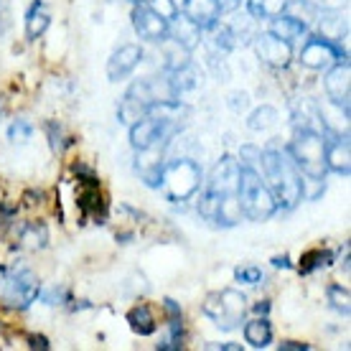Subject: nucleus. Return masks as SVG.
I'll return each mask as SVG.
<instances>
[{
	"label": "nucleus",
	"instance_id": "obj_24",
	"mask_svg": "<svg viewBox=\"0 0 351 351\" xmlns=\"http://www.w3.org/2000/svg\"><path fill=\"white\" fill-rule=\"evenodd\" d=\"M49 242V234H46V227L44 224H26V227L21 229V245L26 247V250H41L46 247Z\"/></svg>",
	"mask_w": 351,
	"mask_h": 351
},
{
	"label": "nucleus",
	"instance_id": "obj_21",
	"mask_svg": "<svg viewBox=\"0 0 351 351\" xmlns=\"http://www.w3.org/2000/svg\"><path fill=\"white\" fill-rule=\"evenodd\" d=\"M128 324L132 326V331L141 336H150L156 331V316L148 306H135L128 313Z\"/></svg>",
	"mask_w": 351,
	"mask_h": 351
},
{
	"label": "nucleus",
	"instance_id": "obj_38",
	"mask_svg": "<svg viewBox=\"0 0 351 351\" xmlns=\"http://www.w3.org/2000/svg\"><path fill=\"white\" fill-rule=\"evenodd\" d=\"M308 343H298V341H282L280 351H306Z\"/></svg>",
	"mask_w": 351,
	"mask_h": 351
},
{
	"label": "nucleus",
	"instance_id": "obj_10",
	"mask_svg": "<svg viewBox=\"0 0 351 351\" xmlns=\"http://www.w3.org/2000/svg\"><path fill=\"white\" fill-rule=\"evenodd\" d=\"M255 51H257V56H260L265 64H270V66H275V69H282V66H288L290 53H293V51H290L288 41H282V38H278V36H272V34L257 36Z\"/></svg>",
	"mask_w": 351,
	"mask_h": 351
},
{
	"label": "nucleus",
	"instance_id": "obj_1",
	"mask_svg": "<svg viewBox=\"0 0 351 351\" xmlns=\"http://www.w3.org/2000/svg\"><path fill=\"white\" fill-rule=\"evenodd\" d=\"M263 171L270 181V191L275 193V202L285 204V206H295V204L306 196L303 191V178H300L298 168L290 158V153H280V150H265L260 156Z\"/></svg>",
	"mask_w": 351,
	"mask_h": 351
},
{
	"label": "nucleus",
	"instance_id": "obj_4",
	"mask_svg": "<svg viewBox=\"0 0 351 351\" xmlns=\"http://www.w3.org/2000/svg\"><path fill=\"white\" fill-rule=\"evenodd\" d=\"M204 313L219 326V328H237L245 321L247 313V298L239 290H221V293H209L204 300Z\"/></svg>",
	"mask_w": 351,
	"mask_h": 351
},
{
	"label": "nucleus",
	"instance_id": "obj_40",
	"mask_svg": "<svg viewBox=\"0 0 351 351\" xmlns=\"http://www.w3.org/2000/svg\"><path fill=\"white\" fill-rule=\"evenodd\" d=\"M206 349H224V351H239V343H206Z\"/></svg>",
	"mask_w": 351,
	"mask_h": 351
},
{
	"label": "nucleus",
	"instance_id": "obj_2",
	"mask_svg": "<svg viewBox=\"0 0 351 351\" xmlns=\"http://www.w3.org/2000/svg\"><path fill=\"white\" fill-rule=\"evenodd\" d=\"M237 196H239V204H242V214L255 221L270 219L272 214H275V209H278L275 193L270 191V186L263 184V178L257 176L255 168L242 166Z\"/></svg>",
	"mask_w": 351,
	"mask_h": 351
},
{
	"label": "nucleus",
	"instance_id": "obj_28",
	"mask_svg": "<svg viewBox=\"0 0 351 351\" xmlns=\"http://www.w3.org/2000/svg\"><path fill=\"white\" fill-rule=\"evenodd\" d=\"M31 135H34V128H31L28 120H16L8 130V138L13 143H26V141H31Z\"/></svg>",
	"mask_w": 351,
	"mask_h": 351
},
{
	"label": "nucleus",
	"instance_id": "obj_5",
	"mask_svg": "<svg viewBox=\"0 0 351 351\" xmlns=\"http://www.w3.org/2000/svg\"><path fill=\"white\" fill-rule=\"evenodd\" d=\"M160 184L171 202H186L202 186V168L193 160H173L171 166L163 168Z\"/></svg>",
	"mask_w": 351,
	"mask_h": 351
},
{
	"label": "nucleus",
	"instance_id": "obj_36",
	"mask_svg": "<svg viewBox=\"0 0 351 351\" xmlns=\"http://www.w3.org/2000/svg\"><path fill=\"white\" fill-rule=\"evenodd\" d=\"M229 105H232V110H245L247 105H250V97L247 95H232V102H229Z\"/></svg>",
	"mask_w": 351,
	"mask_h": 351
},
{
	"label": "nucleus",
	"instance_id": "obj_15",
	"mask_svg": "<svg viewBox=\"0 0 351 351\" xmlns=\"http://www.w3.org/2000/svg\"><path fill=\"white\" fill-rule=\"evenodd\" d=\"M184 13L199 28H209L219 21L221 8H219V0H186Z\"/></svg>",
	"mask_w": 351,
	"mask_h": 351
},
{
	"label": "nucleus",
	"instance_id": "obj_34",
	"mask_svg": "<svg viewBox=\"0 0 351 351\" xmlns=\"http://www.w3.org/2000/svg\"><path fill=\"white\" fill-rule=\"evenodd\" d=\"M260 156H263V153H260L257 148H242V160H245L247 168L255 166L257 160H260Z\"/></svg>",
	"mask_w": 351,
	"mask_h": 351
},
{
	"label": "nucleus",
	"instance_id": "obj_14",
	"mask_svg": "<svg viewBox=\"0 0 351 351\" xmlns=\"http://www.w3.org/2000/svg\"><path fill=\"white\" fill-rule=\"evenodd\" d=\"M336 56H339V51H336L334 46L328 44L326 38L316 36V38H308L306 46H303L300 64L308 66V69H324V66H328L331 62H336Z\"/></svg>",
	"mask_w": 351,
	"mask_h": 351
},
{
	"label": "nucleus",
	"instance_id": "obj_41",
	"mask_svg": "<svg viewBox=\"0 0 351 351\" xmlns=\"http://www.w3.org/2000/svg\"><path fill=\"white\" fill-rule=\"evenodd\" d=\"M237 3H239V0H219V8L221 10H232V8H237Z\"/></svg>",
	"mask_w": 351,
	"mask_h": 351
},
{
	"label": "nucleus",
	"instance_id": "obj_13",
	"mask_svg": "<svg viewBox=\"0 0 351 351\" xmlns=\"http://www.w3.org/2000/svg\"><path fill=\"white\" fill-rule=\"evenodd\" d=\"M168 120H160V117H141L130 125V143L135 150H143L153 145L156 141L163 138V128H166Z\"/></svg>",
	"mask_w": 351,
	"mask_h": 351
},
{
	"label": "nucleus",
	"instance_id": "obj_43",
	"mask_svg": "<svg viewBox=\"0 0 351 351\" xmlns=\"http://www.w3.org/2000/svg\"><path fill=\"white\" fill-rule=\"evenodd\" d=\"M272 265H275V267H290L288 257H275V260H272Z\"/></svg>",
	"mask_w": 351,
	"mask_h": 351
},
{
	"label": "nucleus",
	"instance_id": "obj_16",
	"mask_svg": "<svg viewBox=\"0 0 351 351\" xmlns=\"http://www.w3.org/2000/svg\"><path fill=\"white\" fill-rule=\"evenodd\" d=\"M326 168H331L336 173L349 176L351 173V150L349 138H336L331 145H326Z\"/></svg>",
	"mask_w": 351,
	"mask_h": 351
},
{
	"label": "nucleus",
	"instance_id": "obj_35",
	"mask_svg": "<svg viewBox=\"0 0 351 351\" xmlns=\"http://www.w3.org/2000/svg\"><path fill=\"white\" fill-rule=\"evenodd\" d=\"M308 5H318V8H326V10H336L343 5V0H306Z\"/></svg>",
	"mask_w": 351,
	"mask_h": 351
},
{
	"label": "nucleus",
	"instance_id": "obj_8",
	"mask_svg": "<svg viewBox=\"0 0 351 351\" xmlns=\"http://www.w3.org/2000/svg\"><path fill=\"white\" fill-rule=\"evenodd\" d=\"M239 173H242V166H239V160H234L232 156L221 158V163H217L214 173H211V181H209V189H206V191L217 193V196L237 193V189H239Z\"/></svg>",
	"mask_w": 351,
	"mask_h": 351
},
{
	"label": "nucleus",
	"instance_id": "obj_25",
	"mask_svg": "<svg viewBox=\"0 0 351 351\" xmlns=\"http://www.w3.org/2000/svg\"><path fill=\"white\" fill-rule=\"evenodd\" d=\"M278 123V110L275 107H270V105H265V107H260V110H255L252 112V117H250V130H255V132H260V130H267V128H272V125Z\"/></svg>",
	"mask_w": 351,
	"mask_h": 351
},
{
	"label": "nucleus",
	"instance_id": "obj_22",
	"mask_svg": "<svg viewBox=\"0 0 351 351\" xmlns=\"http://www.w3.org/2000/svg\"><path fill=\"white\" fill-rule=\"evenodd\" d=\"M252 18H278L288 10V0H247Z\"/></svg>",
	"mask_w": 351,
	"mask_h": 351
},
{
	"label": "nucleus",
	"instance_id": "obj_20",
	"mask_svg": "<svg viewBox=\"0 0 351 351\" xmlns=\"http://www.w3.org/2000/svg\"><path fill=\"white\" fill-rule=\"evenodd\" d=\"M49 23H51V18H49V13H46V5L36 0L26 13V36L34 41V38H38V36L49 28Z\"/></svg>",
	"mask_w": 351,
	"mask_h": 351
},
{
	"label": "nucleus",
	"instance_id": "obj_19",
	"mask_svg": "<svg viewBox=\"0 0 351 351\" xmlns=\"http://www.w3.org/2000/svg\"><path fill=\"white\" fill-rule=\"evenodd\" d=\"M306 21H300V18L295 16H278L272 18V26H270V34L278 36V38H282V41H295V38H300V36L306 34Z\"/></svg>",
	"mask_w": 351,
	"mask_h": 351
},
{
	"label": "nucleus",
	"instance_id": "obj_23",
	"mask_svg": "<svg viewBox=\"0 0 351 351\" xmlns=\"http://www.w3.org/2000/svg\"><path fill=\"white\" fill-rule=\"evenodd\" d=\"M245 339L250 346H255V349H265V346H270L272 341V328L270 324L265 321V318H257L252 324L245 326Z\"/></svg>",
	"mask_w": 351,
	"mask_h": 351
},
{
	"label": "nucleus",
	"instance_id": "obj_30",
	"mask_svg": "<svg viewBox=\"0 0 351 351\" xmlns=\"http://www.w3.org/2000/svg\"><path fill=\"white\" fill-rule=\"evenodd\" d=\"M234 278L239 282H247V285H257V282L263 280V270L255 267V265H245V267H237L234 270Z\"/></svg>",
	"mask_w": 351,
	"mask_h": 351
},
{
	"label": "nucleus",
	"instance_id": "obj_27",
	"mask_svg": "<svg viewBox=\"0 0 351 351\" xmlns=\"http://www.w3.org/2000/svg\"><path fill=\"white\" fill-rule=\"evenodd\" d=\"M328 300H331V306L339 311V313H343V316H349L351 311V295L349 290L341 288V285H328Z\"/></svg>",
	"mask_w": 351,
	"mask_h": 351
},
{
	"label": "nucleus",
	"instance_id": "obj_6",
	"mask_svg": "<svg viewBox=\"0 0 351 351\" xmlns=\"http://www.w3.org/2000/svg\"><path fill=\"white\" fill-rule=\"evenodd\" d=\"M38 278H36L31 270H18L13 272L8 280H5V288H3V303L8 308H18L23 311L38 298Z\"/></svg>",
	"mask_w": 351,
	"mask_h": 351
},
{
	"label": "nucleus",
	"instance_id": "obj_3",
	"mask_svg": "<svg viewBox=\"0 0 351 351\" xmlns=\"http://www.w3.org/2000/svg\"><path fill=\"white\" fill-rule=\"evenodd\" d=\"M290 158L300 173L311 181H324L326 173V141L311 128L298 130L295 141L290 143Z\"/></svg>",
	"mask_w": 351,
	"mask_h": 351
},
{
	"label": "nucleus",
	"instance_id": "obj_42",
	"mask_svg": "<svg viewBox=\"0 0 351 351\" xmlns=\"http://www.w3.org/2000/svg\"><path fill=\"white\" fill-rule=\"evenodd\" d=\"M267 311H270V303H267V300H260V303L255 306V313H260V316L267 313Z\"/></svg>",
	"mask_w": 351,
	"mask_h": 351
},
{
	"label": "nucleus",
	"instance_id": "obj_12",
	"mask_svg": "<svg viewBox=\"0 0 351 351\" xmlns=\"http://www.w3.org/2000/svg\"><path fill=\"white\" fill-rule=\"evenodd\" d=\"M163 148H160V141H156L148 148L138 150V173L148 186H158L160 184V176H163Z\"/></svg>",
	"mask_w": 351,
	"mask_h": 351
},
{
	"label": "nucleus",
	"instance_id": "obj_18",
	"mask_svg": "<svg viewBox=\"0 0 351 351\" xmlns=\"http://www.w3.org/2000/svg\"><path fill=\"white\" fill-rule=\"evenodd\" d=\"M80 211L84 217H95V219H105V199L102 191L97 189V181L87 184V189L80 193V202H77Z\"/></svg>",
	"mask_w": 351,
	"mask_h": 351
},
{
	"label": "nucleus",
	"instance_id": "obj_7",
	"mask_svg": "<svg viewBox=\"0 0 351 351\" xmlns=\"http://www.w3.org/2000/svg\"><path fill=\"white\" fill-rule=\"evenodd\" d=\"M351 71H349V62L339 64L334 69L326 74V95L328 99L339 105L343 110V114L349 117V97H351Z\"/></svg>",
	"mask_w": 351,
	"mask_h": 351
},
{
	"label": "nucleus",
	"instance_id": "obj_11",
	"mask_svg": "<svg viewBox=\"0 0 351 351\" xmlns=\"http://www.w3.org/2000/svg\"><path fill=\"white\" fill-rule=\"evenodd\" d=\"M143 62V49L135 44H125L112 53V59L107 62V77L110 82H120L128 74L135 71V66Z\"/></svg>",
	"mask_w": 351,
	"mask_h": 351
},
{
	"label": "nucleus",
	"instance_id": "obj_31",
	"mask_svg": "<svg viewBox=\"0 0 351 351\" xmlns=\"http://www.w3.org/2000/svg\"><path fill=\"white\" fill-rule=\"evenodd\" d=\"M150 10H156L160 18H166V21H173L178 16V8H176L173 0H150Z\"/></svg>",
	"mask_w": 351,
	"mask_h": 351
},
{
	"label": "nucleus",
	"instance_id": "obj_29",
	"mask_svg": "<svg viewBox=\"0 0 351 351\" xmlns=\"http://www.w3.org/2000/svg\"><path fill=\"white\" fill-rule=\"evenodd\" d=\"M214 44L219 46V49H224V51H229L232 46H234V34H232V28L229 26H219V23H214Z\"/></svg>",
	"mask_w": 351,
	"mask_h": 351
},
{
	"label": "nucleus",
	"instance_id": "obj_9",
	"mask_svg": "<svg viewBox=\"0 0 351 351\" xmlns=\"http://www.w3.org/2000/svg\"><path fill=\"white\" fill-rule=\"evenodd\" d=\"M132 23L135 31L148 41H163L168 36V21L160 18L156 10H150V5H138L132 10Z\"/></svg>",
	"mask_w": 351,
	"mask_h": 351
},
{
	"label": "nucleus",
	"instance_id": "obj_39",
	"mask_svg": "<svg viewBox=\"0 0 351 351\" xmlns=\"http://www.w3.org/2000/svg\"><path fill=\"white\" fill-rule=\"evenodd\" d=\"M166 311L171 313V318H181V308H178V303L171 298H166Z\"/></svg>",
	"mask_w": 351,
	"mask_h": 351
},
{
	"label": "nucleus",
	"instance_id": "obj_33",
	"mask_svg": "<svg viewBox=\"0 0 351 351\" xmlns=\"http://www.w3.org/2000/svg\"><path fill=\"white\" fill-rule=\"evenodd\" d=\"M46 130H49V138H51V150L53 153H59V150L64 148V143H62V128L56 123H49L46 125Z\"/></svg>",
	"mask_w": 351,
	"mask_h": 351
},
{
	"label": "nucleus",
	"instance_id": "obj_26",
	"mask_svg": "<svg viewBox=\"0 0 351 351\" xmlns=\"http://www.w3.org/2000/svg\"><path fill=\"white\" fill-rule=\"evenodd\" d=\"M334 255L331 252H324V250H313V252H306V255L300 257V272H313L318 267H326V265H331Z\"/></svg>",
	"mask_w": 351,
	"mask_h": 351
},
{
	"label": "nucleus",
	"instance_id": "obj_37",
	"mask_svg": "<svg viewBox=\"0 0 351 351\" xmlns=\"http://www.w3.org/2000/svg\"><path fill=\"white\" fill-rule=\"evenodd\" d=\"M28 346L31 349H49V341H46L44 336H28Z\"/></svg>",
	"mask_w": 351,
	"mask_h": 351
},
{
	"label": "nucleus",
	"instance_id": "obj_17",
	"mask_svg": "<svg viewBox=\"0 0 351 351\" xmlns=\"http://www.w3.org/2000/svg\"><path fill=\"white\" fill-rule=\"evenodd\" d=\"M173 21L176 23L168 26V34L176 38V44L181 46V49H186V51L196 49L199 38H202V28L196 26L193 21H189V18H173Z\"/></svg>",
	"mask_w": 351,
	"mask_h": 351
},
{
	"label": "nucleus",
	"instance_id": "obj_32",
	"mask_svg": "<svg viewBox=\"0 0 351 351\" xmlns=\"http://www.w3.org/2000/svg\"><path fill=\"white\" fill-rule=\"evenodd\" d=\"M10 23H13V10H10V0H0V34H8Z\"/></svg>",
	"mask_w": 351,
	"mask_h": 351
}]
</instances>
